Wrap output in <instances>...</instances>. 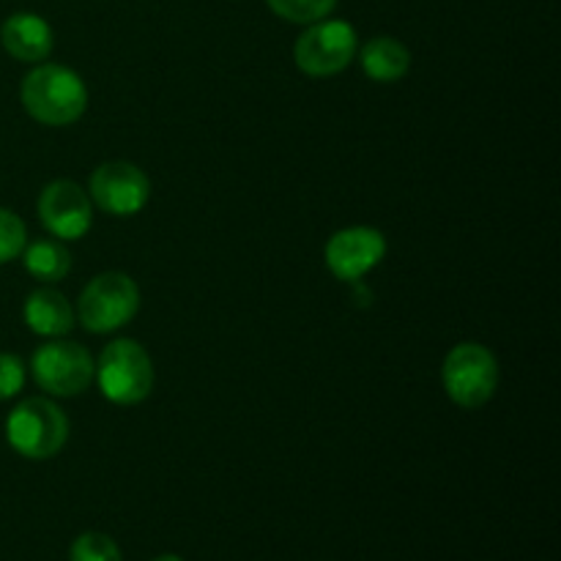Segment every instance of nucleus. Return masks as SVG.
Masks as SVG:
<instances>
[{"mask_svg":"<svg viewBox=\"0 0 561 561\" xmlns=\"http://www.w3.org/2000/svg\"><path fill=\"white\" fill-rule=\"evenodd\" d=\"M27 244L25 222L9 208H0V266L22 255Z\"/></svg>","mask_w":561,"mask_h":561,"instance_id":"nucleus-17","label":"nucleus"},{"mask_svg":"<svg viewBox=\"0 0 561 561\" xmlns=\"http://www.w3.org/2000/svg\"><path fill=\"white\" fill-rule=\"evenodd\" d=\"M22 107L44 126H69L85 113L88 88L75 69L60 64H36L22 80Z\"/></svg>","mask_w":561,"mask_h":561,"instance_id":"nucleus-1","label":"nucleus"},{"mask_svg":"<svg viewBox=\"0 0 561 561\" xmlns=\"http://www.w3.org/2000/svg\"><path fill=\"white\" fill-rule=\"evenodd\" d=\"M96 362L80 343L55 337L33 354L31 373L38 387L53 398H75L93 383Z\"/></svg>","mask_w":561,"mask_h":561,"instance_id":"nucleus-7","label":"nucleus"},{"mask_svg":"<svg viewBox=\"0 0 561 561\" xmlns=\"http://www.w3.org/2000/svg\"><path fill=\"white\" fill-rule=\"evenodd\" d=\"M442 381L460 409H480L499 389V362L485 345L460 343L447 354Z\"/></svg>","mask_w":561,"mask_h":561,"instance_id":"nucleus-5","label":"nucleus"},{"mask_svg":"<svg viewBox=\"0 0 561 561\" xmlns=\"http://www.w3.org/2000/svg\"><path fill=\"white\" fill-rule=\"evenodd\" d=\"M359 53V36L345 20L312 22L294 44V60L305 75L332 77L348 69Z\"/></svg>","mask_w":561,"mask_h":561,"instance_id":"nucleus-6","label":"nucleus"},{"mask_svg":"<svg viewBox=\"0 0 561 561\" xmlns=\"http://www.w3.org/2000/svg\"><path fill=\"white\" fill-rule=\"evenodd\" d=\"M71 561H124L121 559L118 546L113 537L102 535V531H85L71 542L69 551Z\"/></svg>","mask_w":561,"mask_h":561,"instance_id":"nucleus-16","label":"nucleus"},{"mask_svg":"<svg viewBox=\"0 0 561 561\" xmlns=\"http://www.w3.org/2000/svg\"><path fill=\"white\" fill-rule=\"evenodd\" d=\"M387 255V239L381 230L356 225V228L337 230L327 244V266L343 283L365 277Z\"/></svg>","mask_w":561,"mask_h":561,"instance_id":"nucleus-10","label":"nucleus"},{"mask_svg":"<svg viewBox=\"0 0 561 561\" xmlns=\"http://www.w3.org/2000/svg\"><path fill=\"white\" fill-rule=\"evenodd\" d=\"M153 561H184L181 557H173V553H164V557H157Z\"/></svg>","mask_w":561,"mask_h":561,"instance_id":"nucleus-19","label":"nucleus"},{"mask_svg":"<svg viewBox=\"0 0 561 561\" xmlns=\"http://www.w3.org/2000/svg\"><path fill=\"white\" fill-rule=\"evenodd\" d=\"M25 387V365L20 356L0 354V400H11Z\"/></svg>","mask_w":561,"mask_h":561,"instance_id":"nucleus-18","label":"nucleus"},{"mask_svg":"<svg viewBox=\"0 0 561 561\" xmlns=\"http://www.w3.org/2000/svg\"><path fill=\"white\" fill-rule=\"evenodd\" d=\"M22 263L31 277L42 279V283H58L69 274L71 255L58 239H38L33 244H25L22 250Z\"/></svg>","mask_w":561,"mask_h":561,"instance_id":"nucleus-14","label":"nucleus"},{"mask_svg":"<svg viewBox=\"0 0 561 561\" xmlns=\"http://www.w3.org/2000/svg\"><path fill=\"white\" fill-rule=\"evenodd\" d=\"M140 310V288L124 272H104L82 288L77 301L80 323L93 334H110L126 327Z\"/></svg>","mask_w":561,"mask_h":561,"instance_id":"nucleus-4","label":"nucleus"},{"mask_svg":"<svg viewBox=\"0 0 561 561\" xmlns=\"http://www.w3.org/2000/svg\"><path fill=\"white\" fill-rule=\"evenodd\" d=\"M104 398L115 405H137L153 389V362L137 340L121 337L104 345L93 370Z\"/></svg>","mask_w":561,"mask_h":561,"instance_id":"nucleus-3","label":"nucleus"},{"mask_svg":"<svg viewBox=\"0 0 561 561\" xmlns=\"http://www.w3.org/2000/svg\"><path fill=\"white\" fill-rule=\"evenodd\" d=\"M266 3L283 20L296 22V25H312V22L327 20L337 0H266Z\"/></svg>","mask_w":561,"mask_h":561,"instance_id":"nucleus-15","label":"nucleus"},{"mask_svg":"<svg viewBox=\"0 0 561 561\" xmlns=\"http://www.w3.org/2000/svg\"><path fill=\"white\" fill-rule=\"evenodd\" d=\"M5 438L27 460H49L69 442V416L47 398H27L5 420Z\"/></svg>","mask_w":561,"mask_h":561,"instance_id":"nucleus-2","label":"nucleus"},{"mask_svg":"<svg viewBox=\"0 0 561 561\" xmlns=\"http://www.w3.org/2000/svg\"><path fill=\"white\" fill-rule=\"evenodd\" d=\"M22 316H25L27 329L33 334H42V337H64L75 329V307L69 305L60 290L55 288H36L25 299L22 307Z\"/></svg>","mask_w":561,"mask_h":561,"instance_id":"nucleus-12","label":"nucleus"},{"mask_svg":"<svg viewBox=\"0 0 561 561\" xmlns=\"http://www.w3.org/2000/svg\"><path fill=\"white\" fill-rule=\"evenodd\" d=\"M365 75L376 82H398L411 69V53L400 38L376 36L359 49Z\"/></svg>","mask_w":561,"mask_h":561,"instance_id":"nucleus-13","label":"nucleus"},{"mask_svg":"<svg viewBox=\"0 0 561 561\" xmlns=\"http://www.w3.org/2000/svg\"><path fill=\"white\" fill-rule=\"evenodd\" d=\"M88 195L93 206L113 217H135L151 197V181L131 162H104L93 170Z\"/></svg>","mask_w":561,"mask_h":561,"instance_id":"nucleus-8","label":"nucleus"},{"mask_svg":"<svg viewBox=\"0 0 561 561\" xmlns=\"http://www.w3.org/2000/svg\"><path fill=\"white\" fill-rule=\"evenodd\" d=\"M38 219L58 241H77L91 230V195L75 181H49L38 195Z\"/></svg>","mask_w":561,"mask_h":561,"instance_id":"nucleus-9","label":"nucleus"},{"mask_svg":"<svg viewBox=\"0 0 561 561\" xmlns=\"http://www.w3.org/2000/svg\"><path fill=\"white\" fill-rule=\"evenodd\" d=\"M0 42L11 58L22 64H42L53 53V27L44 16L31 14V11H16L0 27Z\"/></svg>","mask_w":561,"mask_h":561,"instance_id":"nucleus-11","label":"nucleus"}]
</instances>
